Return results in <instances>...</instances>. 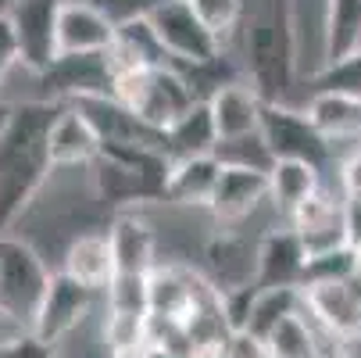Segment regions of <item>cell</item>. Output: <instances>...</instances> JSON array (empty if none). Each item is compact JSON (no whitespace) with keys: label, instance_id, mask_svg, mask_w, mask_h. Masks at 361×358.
Masks as SVG:
<instances>
[{"label":"cell","instance_id":"3957f363","mask_svg":"<svg viewBox=\"0 0 361 358\" xmlns=\"http://www.w3.org/2000/svg\"><path fill=\"white\" fill-rule=\"evenodd\" d=\"M115 100L126 105L150 129L169 133L200 97L193 93L190 79L179 68H172V65H143V68L115 76Z\"/></svg>","mask_w":361,"mask_h":358},{"label":"cell","instance_id":"4dcf8cb0","mask_svg":"<svg viewBox=\"0 0 361 358\" xmlns=\"http://www.w3.org/2000/svg\"><path fill=\"white\" fill-rule=\"evenodd\" d=\"M190 8L204 22V29L219 40L229 36L243 18V0H190Z\"/></svg>","mask_w":361,"mask_h":358},{"label":"cell","instance_id":"44dd1931","mask_svg":"<svg viewBox=\"0 0 361 358\" xmlns=\"http://www.w3.org/2000/svg\"><path fill=\"white\" fill-rule=\"evenodd\" d=\"M61 273H68L72 280H79L90 290L111 287L115 280V251H111V237L108 233H79L68 251H65V265Z\"/></svg>","mask_w":361,"mask_h":358},{"label":"cell","instance_id":"d590c367","mask_svg":"<svg viewBox=\"0 0 361 358\" xmlns=\"http://www.w3.org/2000/svg\"><path fill=\"white\" fill-rule=\"evenodd\" d=\"M165 4H172V0H118V22H126V18H147L150 11H158V8H165Z\"/></svg>","mask_w":361,"mask_h":358},{"label":"cell","instance_id":"f546056e","mask_svg":"<svg viewBox=\"0 0 361 358\" xmlns=\"http://www.w3.org/2000/svg\"><path fill=\"white\" fill-rule=\"evenodd\" d=\"M354 276H357V251L354 247H340V251L319 254V258H307L300 287H312V283H347Z\"/></svg>","mask_w":361,"mask_h":358},{"label":"cell","instance_id":"e575fe53","mask_svg":"<svg viewBox=\"0 0 361 358\" xmlns=\"http://www.w3.org/2000/svg\"><path fill=\"white\" fill-rule=\"evenodd\" d=\"M340 186L343 201H361V147H354L340 165Z\"/></svg>","mask_w":361,"mask_h":358},{"label":"cell","instance_id":"9c48e42d","mask_svg":"<svg viewBox=\"0 0 361 358\" xmlns=\"http://www.w3.org/2000/svg\"><path fill=\"white\" fill-rule=\"evenodd\" d=\"M118 40V18L90 0H65L58 18V58L108 54Z\"/></svg>","mask_w":361,"mask_h":358},{"label":"cell","instance_id":"5b68a950","mask_svg":"<svg viewBox=\"0 0 361 358\" xmlns=\"http://www.w3.org/2000/svg\"><path fill=\"white\" fill-rule=\"evenodd\" d=\"M154 36L165 47V54L183 65V68H208L222 61V40L204 29V22L193 15L190 0H172V4L158 8L147 15Z\"/></svg>","mask_w":361,"mask_h":358},{"label":"cell","instance_id":"cb8c5ba5","mask_svg":"<svg viewBox=\"0 0 361 358\" xmlns=\"http://www.w3.org/2000/svg\"><path fill=\"white\" fill-rule=\"evenodd\" d=\"M208 262H212V283L229 294L240 287H254L257 280V251H250L240 237H215L208 244Z\"/></svg>","mask_w":361,"mask_h":358},{"label":"cell","instance_id":"83f0119b","mask_svg":"<svg viewBox=\"0 0 361 358\" xmlns=\"http://www.w3.org/2000/svg\"><path fill=\"white\" fill-rule=\"evenodd\" d=\"M97 190H100V197H108V201H147V197H158L136 172H129L126 165L108 162V158H100Z\"/></svg>","mask_w":361,"mask_h":358},{"label":"cell","instance_id":"d6a6232c","mask_svg":"<svg viewBox=\"0 0 361 358\" xmlns=\"http://www.w3.org/2000/svg\"><path fill=\"white\" fill-rule=\"evenodd\" d=\"M0 358H54V347L32 333H18L11 340H0Z\"/></svg>","mask_w":361,"mask_h":358},{"label":"cell","instance_id":"ac0fdd59","mask_svg":"<svg viewBox=\"0 0 361 358\" xmlns=\"http://www.w3.org/2000/svg\"><path fill=\"white\" fill-rule=\"evenodd\" d=\"M111 251H115V273H133V276H150L158 269V237L150 222L140 215H118L108 229Z\"/></svg>","mask_w":361,"mask_h":358},{"label":"cell","instance_id":"9a60e30c","mask_svg":"<svg viewBox=\"0 0 361 358\" xmlns=\"http://www.w3.org/2000/svg\"><path fill=\"white\" fill-rule=\"evenodd\" d=\"M265 197H269V172L222 162V176H219V186H215V197H212L208 208L219 222H240Z\"/></svg>","mask_w":361,"mask_h":358},{"label":"cell","instance_id":"603a6c76","mask_svg":"<svg viewBox=\"0 0 361 358\" xmlns=\"http://www.w3.org/2000/svg\"><path fill=\"white\" fill-rule=\"evenodd\" d=\"M165 150H169L172 162L215 155L219 150V129H215L208 100H197V105L165 133Z\"/></svg>","mask_w":361,"mask_h":358},{"label":"cell","instance_id":"e0dca14e","mask_svg":"<svg viewBox=\"0 0 361 358\" xmlns=\"http://www.w3.org/2000/svg\"><path fill=\"white\" fill-rule=\"evenodd\" d=\"M204 276L183 269V265H158L150 273V319L165 323H186L193 301L200 294Z\"/></svg>","mask_w":361,"mask_h":358},{"label":"cell","instance_id":"7402d4cb","mask_svg":"<svg viewBox=\"0 0 361 358\" xmlns=\"http://www.w3.org/2000/svg\"><path fill=\"white\" fill-rule=\"evenodd\" d=\"M219 176H222V158H219V155L172 162V176H169V186H165V201L208 208L212 197H215V186H219Z\"/></svg>","mask_w":361,"mask_h":358},{"label":"cell","instance_id":"5bb4252c","mask_svg":"<svg viewBox=\"0 0 361 358\" xmlns=\"http://www.w3.org/2000/svg\"><path fill=\"white\" fill-rule=\"evenodd\" d=\"M47 147H50V162H54V169H68V165L97 162L104 140H100L93 122L75 105H61L54 126H50V133H47Z\"/></svg>","mask_w":361,"mask_h":358},{"label":"cell","instance_id":"d6986e66","mask_svg":"<svg viewBox=\"0 0 361 358\" xmlns=\"http://www.w3.org/2000/svg\"><path fill=\"white\" fill-rule=\"evenodd\" d=\"M304 115L329 143H357L361 147V97L322 90L307 100Z\"/></svg>","mask_w":361,"mask_h":358},{"label":"cell","instance_id":"6da1fadb","mask_svg":"<svg viewBox=\"0 0 361 358\" xmlns=\"http://www.w3.org/2000/svg\"><path fill=\"white\" fill-rule=\"evenodd\" d=\"M58 112V100H25L15 108V122L0 143V237L32 204V197L54 169L47 133Z\"/></svg>","mask_w":361,"mask_h":358},{"label":"cell","instance_id":"2e32d148","mask_svg":"<svg viewBox=\"0 0 361 358\" xmlns=\"http://www.w3.org/2000/svg\"><path fill=\"white\" fill-rule=\"evenodd\" d=\"M262 105L265 100L250 86H240V83H226L222 90H215L208 97V108H212V119L219 129V147L257 136V129H262Z\"/></svg>","mask_w":361,"mask_h":358},{"label":"cell","instance_id":"60d3db41","mask_svg":"<svg viewBox=\"0 0 361 358\" xmlns=\"http://www.w3.org/2000/svg\"><path fill=\"white\" fill-rule=\"evenodd\" d=\"M357 283H361V251H357Z\"/></svg>","mask_w":361,"mask_h":358},{"label":"cell","instance_id":"484cf974","mask_svg":"<svg viewBox=\"0 0 361 358\" xmlns=\"http://www.w3.org/2000/svg\"><path fill=\"white\" fill-rule=\"evenodd\" d=\"M304 312V290L300 287H279V290H257L254 309H250V323H247V337H254L257 344H265V337L290 316Z\"/></svg>","mask_w":361,"mask_h":358},{"label":"cell","instance_id":"30bf717a","mask_svg":"<svg viewBox=\"0 0 361 358\" xmlns=\"http://www.w3.org/2000/svg\"><path fill=\"white\" fill-rule=\"evenodd\" d=\"M304 290V316H312L333 340L361 337V283H312Z\"/></svg>","mask_w":361,"mask_h":358},{"label":"cell","instance_id":"7a4b0ae2","mask_svg":"<svg viewBox=\"0 0 361 358\" xmlns=\"http://www.w3.org/2000/svg\"><path fill=\"white\" fill-rule=\"evenodd\" d=\"M250 90L265 105H283L293 83V25L286 0H265L247 22Z\"/></svg>","mask_w":361,"mask_h":358},{"label":"cell","instance_id":"4316f807","mask_svg":"<svg viewBox=\"0 0 361 358\" xmlns=\"http://www.w3.org/2000/svg\"><path fill=\"white\" fill-rule=\"evenodd\" d=\"M319 337L312 333V326H307L304 312L283 319L269 337H265V354L269 358H319Z\"/></svg>","mask_w":361,"mask_h":358},{"label":"cell","instance_id":"ab89813d","mask_svg":"<svg viewBox=\"0 0 361 358\" xmlns=\"http://www.w3.org/2000/svg\"><path fill=\"white\" fill-rule=\"evenodd\" d=\"M140 358H183V354H176V351H169V347H158V344H147Z\"/></svg>","mask_w":361,"mask_h":358},{"label":"cell","instance_id":"7c38bea8","mask_svg":"<svg viewBox=\"0 0 361 358\" xmlns=\"http://www.w3.org/2000/svg\"><path fill=\"white\" fill-rule=\"evenodd\" d=\"M50 100H75L82 97H115V72L108 65V54H68L58 58L43 72Z\"/></svg>","mask_w":361,"mask_h":358},{"label":"cell","instance_id":"ffe728a7","mask_svg":"<svg viewBox=\"0 0 361 358\" xmlns=\"http://www.w3.org/2000/svg\"><path fill=\"white\" fill-rule=\"evenodd\" d=\"M361 54V0H326L322 18V68Z\"/></svg>","mask_w":361,"mask_h":358},{"label":"cell","instance_id":"d4e9b609","mask_svg":"<svg viewBox=\"0 0 361 358\" xmlns=\"http://www.w3.org/2000/svg\"><path fill=\"white\" fill-rule=\"evenodd\" d=\"M319 172L315 165L307 162H276L272 172H269V197L272 204L290 219L307 197L319 193Z\"/></svg>","mask_w":361,"mask_h":358},{"label":"cell","instance_id":"8992f818","mask_svg":"<svg viewBox=\"0 0 361 358\" xmlns=\"http://www.w3.org/2000/svg\"><path fill=\"white\" fill-rule=\"evenodd\" d=\"M257 133H262L272 162H307L315 169L329 162L333 143L312 126L304 112H293L286 105H262V129Z\"/></svg>","mask_w":361,"mask_h":358},{"label":"cell","instance_id":"ba28073f","mask_svg":"<svg viewBox=\"0 0 361 358\" xmlns=\"http://www.w3.org/2000/svg\"><path fill=\"white\" fill-rule=\"evenodd\" d=\"M90 304H93L90 287H82L68 273H50L43 304H39V312L32 319V337H39L43 344L54 347L61 337H68L90 316Z\"/></svg>","mask_w":361,"mask_h":358},{"label":"cell","instance_id":"f1b7e54d","mask_svg":"<svg viewBox=\"0 0 361 358\" xmlns=\"http://www.w3.org/2000/svg\"><path fill=\"white\" fill-rule=\"evenodd\" d=\"M108 309L122 316H150V276L115 273L108 287Z\"/></svg>","mask_w":361,"mask_h":358},{"label":"cell","instance_id":"52a82bcc","mask_svg":"<svg viewBox=\"0 0 361 358\" xmlns=\"http://www.w3.org/2000/svg\"><path fill=\"white\" fill-rule=\"evenodd\" d=\"M65 0H15L8 11L18 32L22 65H29L36 76H43L58 61V18Z\"/></svg>","mask_w":361,"mask_h":358},{"label":"cell","instance_id":"1f68e13d","mask_svg":"<svg viewBox=\"0 0 361 358\" xmlns=\"http://www.w3.org/2000/svg\"><path fill=\"white\" fill-rule=\"evenodd\" d=\"M315 86L319 93L322 90H333V93H357L361 97V54L343 61V65H333V68H322L315 76Z\"/></svg>","mask_w":361,"mask_h":358},{"label":"cell","instance_id":"f35d334b","mask_svg":"<svg viewBox=\"0 0 361 358\" xmlns=\"http://www.w3.org/2000/svg\"><path fill=\"white\" fill-rule=\"evenodd\" d=\"M15 108H18V105L0 100V143H4V136H8V129H11V122H15Z\"/></svg>","mask_w":361,"mask_h":358},{"label":"cell","instance_id":"8d00e7d4","mask_svg":"<svg viewBox=\"0 0 361 358\" xmlns=\"http://www.w3.org/2000/svg\"><path fill=\"white\" fill-rule=\"evenodd\" d=\"M347 244L361 251V201H347Z\"/></svg>","mask_w":361,"mask_h":358},{"label":"cell","instance_id":"836d02e7","mask_svg":"<svg viewBox=\"0 0 361 358\" xmlns=\"http://www.w3.org/2000/svg\"><path fill=\"white\" fill-rule=\"evenodd\" d=\"M22 61V47H18V32L11 15H0V83L8 79V72Z\"/></svg>","mask_w":361,"mask_h":358},{"label":"cell","instance_id":"4fadbf2b","mask_svg":"<svg viewBox=\"0 0 361 358\" xmlns=\"http://www.w3.org/2000/svg\"><path fill=\"white\" fill-rule=\"evenodd\" d=\"M307 269V251L293 229H272L257 244V290H279L300 287Z\"/></svg>","mask_w":361,"mask_h":358},{"label":"cell","instance_id":"277c9868","mask_svg":"<svg viewBox=\"0 0 361 358\" xmlns=\"http://www.w3.org/2000/svg\"><path fill=\"white\" fill-rule=\"evenodd\" d=\"M50 273L39 254L18 237H0V319L32 333Z\"/></svg>","mask_w":361,"mask_h":358},{"label":"cell","instance_id":"74e56055","mask_svg":"<svg viewBox=\"0 0 361 358\" xmlns=\"http://www.w3.org/2000/svg\"><path fill=\"white\" fill-rule=\"evenodd\" d=\"M319 358H354V354L343 347V340H333V337H329V340L319 344Z\"/></svg>","mask_w":361,"mask_h":358},{"label":"cell","instance_id":"8fae6325","mask_svg":"<svg viewBox=\"0 0 361 358\" xmlns=\"http://www.w3.org/2000/svg\"><path fill=\"white\" fill-rule=\"evenodd\" d=\"M290 229L300 237L307 258L350 247L347 244V201H336L326 190H319L290 215Z\"/></svg>","mask_w":361,"mask_h":358}]
</instances>
